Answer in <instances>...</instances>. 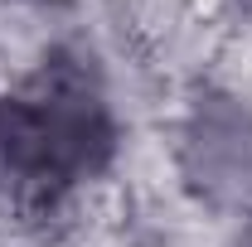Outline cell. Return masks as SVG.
<instances>
[{
  "instance_id": "cell-1",
  "label": "cell",
  "mask_w": 252,
  "mask_h": 247,
  "mask_svg": "<svg viewBox=\"0 0 252 247\" xmlns=\"http://www.w3.org/2000/svg\"><path fill=\"white\" fill-rule=\"evenodd\" d=\"M107 151L102 102L78 83H54L39 97L0 107V160L30 185H63L93 170Z\"/></svg>"
}]
</instances>
